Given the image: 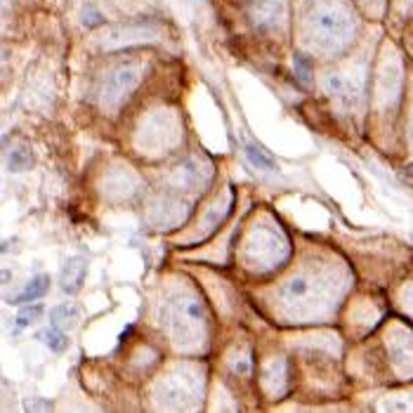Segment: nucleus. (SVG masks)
Segmentation results:
<instances>
[{
	"label": "nucleus",
	"mask_w": 413,
	"mask_h": 413,
	"mask_svg": "<svg viewBox=\"0 0 413 413\" xmlns=\"http://www.w3.org/2000/svg\"><path fill=\"white\" fill-rule=\"evenodd\" d=\"M48 286H50V277H45V274H38V277H33L31 281L26 284V288L21 291L19 295H15L12 305H19V302H33V300H40L45 293H48Z\"/></svg>",
	"instance_id": "ddd939ff"
},
{
	"label": "nucleus",
	"mask_w": 413,
	"mask_h": 413,
	"mask_svg": "<svg viewBox=\"0 0 413 413\" xmlns=\"http://www.w3.org/2000/svg\"><path fill=\"white\" fill-rule=\"evenodd\" d=\"M78 319H80V307L76 305H57L50 312L53 326H59V329H71V326H76Z\"/></svg>",
	"instance_id": "dca6fc26"
},
{
	"label": "nucleus",
	"mask_w": 413,
	"mask_h": 413,
	"mask_svg": "<svg viewBox=\"0 0 413 413\" xmlns=\"http://www.w3.org/2000/svg\"><path fill=\"white\" fill-rule=\"evenodd\" d=\"M40 314H43V305H26L21 307L19 312H17V331L26 329V326H31L33 321H36Z\"/></svg>",
	"instance_id": "aec40b11"
},
{
	"label": "nucleus",
	"mask_w": 413,
	"mask_h": 413,
	"mask_svg": "<svg viewBox=\"0 0 413 413\" xmlns=\"http://www.w3.org/2000/svg\"><path fill=\"white\" fill-rule=\"evenodd\" d=\"M364 3H366V5H380L383 0H364Z\"/></svg>",
	"instance_id": "393cba45"
},
{
	"label": "nucleus",
	"mask_w": 413,
	"mask_h": 413,
	"mask_svg": "<svg viewBox=\"0 0 413 413\" xmlns=\"http://www.w3.org/2000/svg\"><path fill=\"white\" fill-rule=\"evenodd\" d=\"M38 338L45 342V347L53 349V352H64L68 347V338H66V333H62L59 326H50V329L43 331V333H38Z\"/></svg>",
	"instance_id": "6ab92c4d"
},
{
	"label": "nucleus",
	"mask_w": 413,
	"mask_h": 413,
	"mask_svg": "<svg viewBox=\"0 0 413 413\" xmlns=\"http://www.w3.org/2000/svg\"><path fill=\"white\" fill-rule=\"evenodd\" d=\"M232 366H234V374L250 376V369H253V364H250V354L246 352V354H239V357H234Z\"/></svg>",
	"instance_id": "4be33fe9"
},
{
	"label": "nucleus",
	"mask_w": 413,
	"mask_h": 413,
	"mask_svg": "<svg viewBox=\"0 0 413 413\" xmlns=\"http://www.w3.org/2000/svg\"><path fill=\"white\" fill-rule=\"evenodd\" d=\"M284 15H286L284 0H257L253 8H250V21L260 31L277 28L284 21Z\"/></svg>",
	"instance_id": "1a4fd4ad"
},
{
	"label": "nucleus",
	"mask_w": 413,
	"mask_h": 413,
	"mask_svg": "<svg viewBox=\"0 0 413 413\" xmlns=\"http://www.w3.org/2000/svg\"><path fill=\"white\" fill-rule=\"evenodd\" d=\"M295 71L302 83H309V80H312V59H309L307 55L297 53L295 55Z\"/></svg>",
	"instance_id": "412c9836"
},
{
	"label": "nucleus",
	"mask_w": 413,
	"mask_h": 413,
	"mask_svg": "<svg viewBox=\"0 0 413 413\" xmlns=\"http://www.w3.org/2000/svg\"><path fill=\"white\" fill-rule=\"evenodd\" d=\"M85 274H88V260L85 257H71L64 262L59 272V286L64 293H78L80 286L85 284Z\"/></svg>",
	"instance_id": "9b49d317"
},
{
	"label": "nucleus",
	"mask_w": 413,
	"mask_h": 413,
	"mask_svg": "<svg viewBox=\"0 0 413 413\" xmlns=\"http://www.w3.org/2000/svg\"><path fill=\"white\" fill-rule=\"evenodd\" d=\"M326 93H329L340 107H354L364 95V76L357 71H340V73H331L324 80Z\"/></svg>",
	"instance_id": "423d86ee"
},
{
	"label": "nucleus",
	"mask_w": 413,
	"mask_h": 413,
	"mask_svg": "<svg viewBox=\"0 0 413 413\" xmlns=\"http://www.w3.org/2000/svg\"><path fill=\"white\" fill-rule=\"evenodd\" d=\"M319 291V284L314 279H309L307 274H295L293 279H288L284 286L279 288V297L286 307L293 309H307L314 307V295Z\"/></svg>",
	"instance_id": "0eeeda50"
},
{
	"label": "nucleus",
	"mask_w": 413,
	"mask_h": 413,
	"mask_svg": "<svg viewBox=\"0 0 413 413\" xmlns=\"http://www.w3.org/2000/svg\"><path fill=\"white\" fill-rule=\"evenodd\" d=\"M284 385H286V364L279 359H274L265 369V387L269 392L281 394L284 392Z\"/></svg>",
	"instance_id": "4468645a"
},
{
	"label": "nucleus",
	"mask_w": 413,
	"mask_h": 413,
	"mask_svg": "<svg viewBox=\"0 0 413 413\" xmlns=\"http://www.w3.org/2000/svg\"><path fill=\"white\" fill-rule=\"evenodd\" d=\"M140 135H142V140H145V147H149V149L170 147L173 142H177V123L170 116L156 113V118H152L149 123H145V128H142Z\"/></svg>",
	"instance_id": "6e6552de"
},
{
	"label": "nucleus",
	"mask_w": 413,
	"mask_h": 413,
	"mask_svg": "<svg viewBox=\"0 0 413 413\" xmlns=\"http://www.w3.org/2000/svg\"><path fill=\"white\" fill-rule=\"evenodd\" d=\"M404 297H406V309H409V314L413 317V286H411V288H406Z\"/></svg>",
	"instance_id": "b1692460"
},
{
	"label": "nucleus",
	"mask_w": 413,
	"mask_h": 413,
	"mask_svg": "<svg viewBox=\"0 0 413 413\" xmlns=\"http://www.w3.org/2000/svg\"><path fill=\"white\" fill-rule=\"evenodd\" d=\"M175 180L180 182L182 187H196L199 182L203 180V175H201V165L194 158L185 160V163L175 170Z\"/></svg>",
	"instance_id": "f3484780"
},
{
	"label": "nucleus",
	"mask_w": 413,
	"mask_h": 413,
	"mask_svg": "<svg viewBox=\"0 0 413 413\" xmlns=\"http://www.w3.org/2000/svg\"><path fill=\"white\" fill-rule=\"evenodd\" d=\"M244 152H246V158H248L250 163L255 165V168H260V170H277V163H274V158L269 156L265 149H260L257 145H253V142H246Z\"/></svg>",
	"instance_id": "a211bd4d"
},
{
	"label": "nucleus",
	"mask_w": 413,
	"mask_h": 413,
	"mask_svg": "<svg viewBox=\"0 0 413 413\" xmlns=\"http://www.w3.org/2000/svg\"><path fill=\"white\" fill-rule=\"evenodd\" d=\"M152 38H158V28H154L152 24H128L107 33L104 45L107 48H116V45H128V43H145V40Z\"/></svg>",
	"instance_id": "9d476101"
},
{
	"label": "nucleus",
	"mask_w": 413,
	"mask_h": 413,
	"mask_svg": "<svg viewBox=\"0 0 413 413\" xmlns=\"http://www.w3.org/2000/svg\"><path fill=\"white\" fill-rule=\"evenodd\" d=\"M33 163H36V158H33V152L26 145L15 147L12 152L8 154V168L12 170V173H21V170L33 168Z\"/></svg>",
	"instance_id": "2eb2a0df"
},
{
	"label": "nucleus",
	"mask_w": 413,
	"mask_h": 413,
	"mask_svg": "<svg viewBox=\"0 0 413 413\" xmlns=\"http://www.w3.org/2000/svg\"><path fill=\"white\" fill-rule=\"evenodd\" d=\"M354 17L347 8L342 5H319L307 19V38L312 40V45H317L319 50L326 53H336L349 45V40L354 36Z\"/></svg>",
	"instance_id": "f257e3e1"
},
{
	"label": "nucleus",
	"mask_w": 413,
	"mask_h": 413,
	"mask_svg": "<svg viewBox=\"0 0 413 413\" xmlns=\"http://www.w3.org/2000/svg\"><path fill=\"white\" fill-rule=\"evenodd\" d=\"M286 255H288V241H286L284 232L274 227L257 225L246 239L244 260L253 269H262V272L274 269L286 260Z\"/></svg>",
	"instance_id": "7ed1b4c3"
},
{
	"label": "nucleus",
	"mask_w": 413,
	"mask_h": 413,
	"mask_svg": "<svg viewBox=\"0 0 413 413\" xmlns=\"http://www.w3.org/2000/svg\"><path fill=\"white\" fill-rule=\"evenodd\" d=\"M389 354H392V361L397 364V369L411 371V366H413V336L409 333V331L397 329L392 336H389Z\"/></svg>",
	"instance_id": "f8f14e48"
},
{
	"label": "nucleus",
	"mask_w": 413,
	"mask_h": 413,
	"mask_svg": "<svg viewBox=\"0 0 413 413\" xmlns=\"http://www.w3.org/2000/svg\"><path fill=\"white\" fill-rule=\"evenodd\" d=\"M163 329L177 347H194L203 340L205 314L199 300L177 295L163 309Z\"/></svg>",
	"instance_id": "f03ea898"
},
{
	"label": "nucleus",
	"mask_w": 413,
	"mask_h": 413,
	"mask_svg": "<svg viewBox=\"0 0 413 413\" xmlns=\"http://www.w3.org/2000/svg\"><path fill=\"white\" fill-rule=\"evenodd\" d=\"M43 409H53V404L50 401H45V404H40V401H26V411H43Z\"/></svg>",
	"instance_id": "5701e85b"
},
{
	"label": "nucleus",
	"mask_w": 413,
	"mask_h": 413,
	"mask_svg": "<svg viewBox=\"0 0 413 413\" xmlns=\"http://www.w3.org/2000/svg\"><path fill=\"white\" fill-rule=\"evenodd\" d=\"M137 83H140V71L135 66H116L107 73L104 80L100 85V104L111 111V109H118L128 100L130 95L135 93Z\"/></svg>",
	"instance_id": "39448f33"
},
{
	"label": "nucleus",
	"mask_w": 413,
	"mask_h": 413,
	"mask_svg": "<svg viewBox=\"0 0 413 413\" xmlns=\"http://www.w3.org/2000/svg\"><path fill=\"white\" fill-rule=\"evenodd\" d=\"M411 135H413V116H411Z\"/></svg>",
	"instance_id": "a878e982"
},
{
	"label": "nucleus",
	"mask_w": 413,
	"mask_h": 413,
	"mask_svg": "<svg viewBox=\"0 0 413 413\" xmlns=\"http://www.w3.org/2000/svg\"><path fill=\"white\" fill-rule=\"evenodd\" d=\"M201 378L199 374L189 369H175L173 374H168L163 380L158 383V397L160 401H165L168 406H187L192 401H196L201 397Z\"/></svg>",
	"instance_id": "20e7f679"
}]
</instances>
